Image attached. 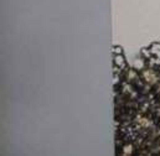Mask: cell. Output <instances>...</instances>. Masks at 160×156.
I'll use <instances>...</instances> for the list:
<instances>
[{
	"mask_svg": "<svg viewBox=\"0 0 160 156\" xmlns=\"http://www.w3.org/2000/svg\"><path fill=\"white\" fill-rule=\"evenodd\" d=\"M114 50H116V52H117V53H119V52H120V48H119V47H116Z\"/></svg>",
	"mask_w": 160,
	"mask_h": 156,
	"instance_id": "cell-1",
	"label": "cell"
}]
</instances>
